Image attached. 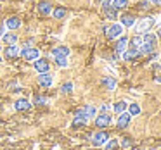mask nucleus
<instances>
[{
	"label": "nucleus",
	"instance_id": "nucleus-1",
	"mask_svg": "<svg viewBox=\"0 0 161 150\" xmlns=\"http://www.w3.org/2000/svg\"><path fill=\"white\" fill-rule=\"evenodd\" d=\"M123 35V26L121 24H111L106 28V36L108 40H116Z\"/></svg>",
	"mask_w": 161,
	"mask_h": 150
},
{
	"label": "nucleus",
	"instance_id": "nucleus-2",
	"mask_svg": "<svg viewBox=\"0 0 161 150\" xmlns=\"http://www.w3.org/2000/svg\"><path fill=\"white\" fill-rule=\"evenodd\" d=\"M95 112H97V109H95L92 104H85L81 109H78L76 116L78 117H83V119H88V117H94Z\"/></svg>",
	"mask_w": 161,
	"mask_h": 150
},
{
	"label": "nucleus",
	"instance_id": "nucleus-3",
	"mask_svg": "<svg viewBox=\"0 0 161 150\" xmlns=\"http://www.w3.org/2000/svg\"><path fill=\"white\" fill-rule=\"evenodd\" d=\"M154 26V19L153 18H144V19H140V23L137 24V33L139 35H144V33H147L151 28Z\"/></svg>",
	"mask_w": 161,
	"mask_h": 150
},
{
	"label": "nucleus",
	"instance_id": "nucleus-4",
	"mask_svg": "<svg viewBox=\"0 0 161 150\" xmlns=\"http://www.w3.org/2000/svg\"><path fill=\"white\" fill-rule=\"evenodd\" d=\"M21 55V49L18 45H7V49H4V59L12 60V59H18Z\"/></svg>",
	"mask_w": 161,
	"mask_h": 150
},
{
	"label": "nucleus",
	"instance_id": "nucleus-5",
	"mask_svg": "<svg viewBox=\"0 0 161 150\" xmlns=\"http://www.w3.org/2000/svg\"><path fill=\"white\" fill-rule=\"evenodd\" d=\"M21 55L26 60H36L40 57V52H38V49H33V47H25L21 50Z\"/></svg>",
	"mask_w": 161,
	"mask_h": 150
},
{
	"label": "nucleus",
	"instance_id": "nucleus-6",
	"mask_svg": "<svg viewBox=\"0 0 161 150\" xmlns=\"http://www.w3.org/2000/svg\"><path fill=\"white\" fill-rule=\"evenodd\" d=\"M135 23H137V19L133 14H123L121 18H119V24H121L123 28H133Z\"/></svg>",
	"mask_w": 161,
	"mask_h": 150
},
{
	"label": "nucleus",
	"instance_id": "nucleus-7",
	"mask_svg": "<svg viewBox=\"0 0 161 150\" xmlns=\"http://www.w3.org/2000/svg\"><path fill=\"white\" fill-rule=\"evenodd\" d=\"M33 67L42 74V73H49L50 64H49V60H47V59H36L35 62H33Z\"/></svg>",
	"mask_w": 161,
	"mask_h": 150
},
{
	"label": "nucleus",
	"instance_id": "nucleus-8",
	"mask_svg": "<svg viewBox=\"0 0 161 150\" xmlns=\"http://www.w3.org/2000/svg\"><path fill=\"white\" fill-rule=\"evenodd\" d=\"M108 140H109L108 131H97L94 136H92V143H94V145H106Z\"/></svg>",
	"mask_w": 161,
	"mask_h": 150
},
{
	"label": "nucleus",
	"instance_id": "nucleus-9",
	"mask_svg": "<svg viewBox=\"0 0 161 150\" xmlns=\"http://www.w3.org/2000/svg\"><path fill=\"white\" fill-rule=\"evenodd\" d=\"M109 122H111V116L106 114V112H102L101 116L95 117V126H97V128H106Z\"/></svg>",
	"mask_w": 161,
	"mask_h": 150
},
{
	"label": "nucleus",
	"instance_id": "nucleus-10",
	"mask_svg": "<svg viewBox=\"0 0 161 150\" xmlns=\"http://www.w3.org/2000/svg\"><path fill=\"white\" fill-rule=\"evenodd\" d=\"M52 74H50V73H42V74H40V76H38V85H40V86H45V88H49L50 86V85H52Z\"/></svg>",
	"mask_w": 161,
	"mask_h": 150
},
{
	"label": "nucleus",
	"instance_id": "nucleus-11",
	"mask_svg": "<svg viewBox=\"0 0 161 150\" xmlns=\"http://www.w3.org/2000/svg\"><path fill=\"white\" fill-rule=\"evenodd\" d=\"M126 45H128V38L126 36H119V40H118V43H116V47H114V52L118 54H123L126 50Z\"/></svg>",
	"mask_w": 161,
	"mask_h": 150
},
{
	"label": "nucleus",
	"instance_id": "nucleus-12",
	"mask_svg": "<svg viewBox=\"0 0 161 150\" xmlns=\"http://www.w3.org/2000/svg\"><path fill=\"white\" fill-rule=\"evenodd\" d=\"M130 121H132V116L128 112H121L118 117V128H126L130 124Z\"/></svg>",
	"mask_w": 161,
	"mask_h": 150
},
{
	"label": "nucleus",
	"instance_id": "nucleus-13",
	"mask_svg": "<svg viewBox=\"0 0 161 150\" xmlns=\"http://www.w3.org/2000/svg\"><path fill=\"white\" fill-rule=\"evenodd\" d=\"M139 55H140V52H139L137 49H126L125 52H123V59H125L126 62H130V60L137 59Z\"/></svg>",
	"mask_w": 161,
	"mask_h": 150
},
{
	"label": "nucleus",
	"instance_id": "nucleus-14",
	"mask_svg": "<svg viewBox=\"0 0 161 150\" xmlns=\"http://www.w3.org/2000/svg\"><path fill=\"white\" fill-rule=\"evenodd\" d=\"M19 26H21V19H19V18H9L7 21H5V28L12 29V31H14V29H18Z\"/></svg>",
	"mask_w": 161,
	"mask_h": 150
},
{
	"label": "nucleus",
	"instance_id": "nucleus-15",
	"mask_svg": "<svg viewBox=\"0 0 161 150\" xmlns=\"http://www.w3.org/2000/svg\"><path fill=\"white\" fill-rule=\"evenodd\" d=\"M30 107H31V104H30L26 98H19V100H16V104H14L16 111H28Z\"/></svg>",
	"mask_w": 161,
	"mask_h": 150
},
{
	"label": "nucleus",
	"instance_id": "nucleus-16",
	"mask_svg": "<svg viewBox=\"0 0 161 150\" xmlns=\"http://www.w3.org/2000/svg\"><path fill=\"white\" fill-rule=\"evenodd\" d=\"M52 55L54 57H68L69 55V49L68 47H56L52 50Z\"/></svg>",
	"mask_w": 161,
	"mask_h": 150
},
{
	"label": "nucleus",
	"instance_id": "nucleus-17",
	"mask_svg": "<svg viewBox=\"0 0 161 150\" xmlns=\"http://www.w3.org/2000/svg\"><path fill=\"white\" fill-rule=\"evenodd\" d=\"M38 12L43 16H49L50 12H52V5L49 4V2H40L38 4Z\"/></svg>",
	"mask_w": 161,
	"mask_h": 150
},
{
	"label": "nucleus",
	"instance_id": "nucleus-18",
	"mask_svg": "<svg viewBox=\"0 0 161 150\" xmlns=\"http://www.w3.org/2000/svg\"><path fill=\"white\" fill-rule=\"evenodd\" d=\"M2 40H4V43H7V45H16V43H18V35H14V33H5V35L2 36Z\"/></svg>",
	"mask_w": 161,
	"mask_h": 150
},
{
	"label": "nucleus",
	"instance_id": "nucleus-19",
	"mask_svg": "<svg viewBox=\"0 0 161 150\" xmlns=\"http://www.w3.org/2000/svg\"><path fill=\"white\" fill-rule=\"evenodd\" d=\"M154 49H156V45L142 42V45L139 47V52H140V55H142V54H151V52H154Z\"/></svg>",
	"mask_w": 161,
	"mask_h": 150
},
{
	"label": "nucleus",
	"instance_id": "nucleus-20",
	"mask_svg": "<svg viewBox=\"0 0 161 150\" xmlns=\"http://www.w3.org/2000/svg\"><path fill=\"white\" fill-rule=\"evenodd\" d=\"M113 5L111 7H114L116 11H119V9H125L126 5H128V0H111Z\"/></svg>",
	"mask_w": 161,
	"mask_h": 150
},
{
	"label": "nucleus",
	"instance_id": "nucleus-21",
	"mask_svg": "<svg viewBox=\"0 0 161 150\" xmlns=\"http://www.w3.org/2000/svg\"><path fill=\"white\" fill-rule=\"evenodd\" d=\"M142 42H146V43H153V45H156V36L153 35V33H144L142 35Z\"/></svg>",
	"mask_w": 161,
	"mask_h": 150
},
{
	"label": "nucleus",
	"instance_id": "nucleus-22",
	"mask_svg": "<svg viewBox=\"0 0 161 150\" xmlns=\"http://www.w3.org/2000/svg\"><path fill=\"white\" fill-rule=\"evenodd\" d=\"M102 83L106 85V88H108V90H114V88H116V81L113 80V78H109V76H106L104 80H102Z\"/></svg>",
	"mask_w": 161,
	"mask_h": 150
},
{
	"label": "nucleus",
	"instance_id": "nucleus-23",
	"mask_svg": "<svg viewBox=\"0 0 161 150\" xmlns=\"http://www.w3.org/2000/svg\"><path fill=\"white\" fill-rule=\"evenodd\" d=\"M52 14H54V18H56V19H63L64 16H66V9H64V7H56L52 11Z\"/></svg>",
	"mask_w": 161,
	"mask_h": 150
},
{
	"label": "nucleus",
	"instance_id": "nucleus-24",
	"mask_svg": "<svg viewBox=\"0 0 161 150\" xmlns=\"http://www.w3.org/2000/svg\"><path fill=\"white\" fill-rule=\"evenodd\" d=\"M128 114H130V116H139V114H140L139 104H130V105H128Z\"/></svg>",
	"mask_w": 161,
	"mask_h": 150
},
{
	"label": "nucleus",
	"instance_id": "nucleus-25",
	"mask_svg": "<svg viewBox=\"0 0 161 150\" xmlns=\"http://www.w3.org/2000/svg\"><path fill=\"white\" fill-rule=\"evenodd\" d=\"M128 107V105H126V102H116L114 104V112H118V114H121V112H125V109Z\"/></svg>",
	"mask_w": 161,
	"mask_h": 150
},
{
	"label": "nucleus",
	"instance_id": "nucleus-26",
	"mask_svg": "<svg viewBox=\"0 0 161 150\" xmlns=\"http://www.w3.org/2000/svg\"><path fill=\"white\" fill-rule=\"evenodd\" d=\"M104 12H106V18H109V19H116V9L114 7H106L104 9Z\"/></svg>",
	"mask_w": 161,
	"mask_h": 150
},
{
	"label": "nucleus",
	"instance_id": "nucleus-27",
	"mask_svg": "<svg viewBox=\"0 0 161 150\" xmlns=\"http://www.w3.org/2000/svg\"><path fill=\"white\" fill-rule=\"evenodd\" d=\"M130 43H132V49H137V50H139V47L142 45V36H133Z\"/></svg>",
	"mask_w": 161,
	"mask_h": 150
},
{
	"label": "nucleus",
	"instance_id": "nucleus-28",
	"mask_svg": "<svg viewBox=\"0 0 161 150\" xmlns=\"http://www.w3.org/2000/svg\"><path fill=\"white\" fill-rule=\"evenodd\" d=\"M56 59V66L57 67H66L68 66V59L66 57H54Z\"/></svg>",
	"mask_w": 161,
	"mask_h": 150
},
{
	"label": "nucleus",
	"instance_id": "nucleus-29",
	"mask_svg": "<svg viewBox=\"0 0 161 150\" xmlns=\"http://www.w3.org/2000/svg\"><path fill=\"white\" fill-rule=\"evenodd\" d=\"M71 90H73V83H71V81H68V83H64L63 86H61V91H63V93H69Z\"/></svg>",
	"mask_w": 161,
	"mask_h": 150
},
{
	"label": "nucleus",
	"instance_id": "nucleus-30",
	"mask_svg": "<svg viewBox=\"0 0 161 150\" xmlns=\"http://www.w3.org/2000/svg\"><path fill=\"white\" fill-rule=\"evenodd\" d=\"M85 122H87V119H83V117H78V116H75V121H73V126L76 128V126H83Z\"/></svg>",
	"mask_w": 161,
	"mask_h": 150
},
{
	"label": "nucleus",
	"instance_id": "nucleus-31",
	"mask_svg": "<svg viewBox=\"0 0 161 150\" xmlns=\"http://www.w3.org/2000/svg\"><path fill=\"white\" fill-rule=\"evenodd\" d=\"M116 148H118V140H111L106 147V150H116Z\"/></svg>",
	"mask_w": 161,
	"mask_h": 150
},
{
	"label": "nucleus",
	"instance_id": "nucleus-32",
	"mask_svg": "<svg viewBox=\"0 0 161 150\" xmlns=\"http://www.w3.org/2000/svg\"><path fill=\"white\" fill-rule=\"evenodd\" d=\"M33 104H38V105H42V104H47V100L43 97H35L33 98Z\"/></svg>",
	"mask_w": 161,
	"mask_h": 150
},
{
	"label": "nucleus",
	"instance_id": "nucleus-33",
	"mask_svg": "<svg viewBox=\"0 0 161 150\" xmlns=\"http://www.w3.org/2000/svg\"><path fill=\"white\" fill-rule=\"evenodd\" d=\"M101 111H102V112H106V114H108V112L111 111V105H109V104H102V105H101Z\"/></svg>",
	"mask_w": 161,
	"mask_h": 150
},
{
	"label": "nucleus",
	"instance_id": "nucleus-34",
	"mask_svg": "<svg viewBox=\"0 0 161 150\" xmlns=\"http://www.w3.org/2000/svg\"><path fill=\"white\" fill-rule=\"evenodd\" d=\"M101 5H102V9L109 7V5H111V0H101Z\"/></svg>",
	"mask_w": 161,
	"mask_h": 150
},
{
	"label": "nucleus",
	"instance_id": "nucleus-35",
	"mask_svg": "<svg viewBox=\"0 0 161 150\" xmlns=\"http://www.w3.org/2000/svg\"><path fill=\"white\" fill-rule=\"evenodd\" d=\"M139 9H149V2H139Z\"/></svg>",
	"mask_w": 161,
	"mask_h": 150
},
{
	"label": "nucleus",
	"instance_id": "nucleus-36",
	"mask_svg": "<svg viewBox=\"0 0 161 150\" xmlns=\"http://www.w3.org/2000/svg\"><path fill=\"white\" fill-rule=\"evenodd\" d=\"M147 2H151V4H156V5H161V0H147Z\"/></svg>",
	"mask_w": 161,
	"mask_h": 150
},
{
	"label": "nucleus",
	"instance_id": "nucleus-37",
	"mask_svg": "<svg viewBox=\"0 0 161 150\" xmlns=\"http://www.w3.org/2000/svg\"><path fill=\"white\" fill-rule=\"evenodd\" d=\"M4 31H5V28H4V24H0V36H4V35H5V33H4Z\"/></svg>",
	"mask_w": 161,
	"mask_h": 150
},
{
	"label": "nucleus",
	"instance_id": "nucleus-38",
	"mask_svg": "<svg viewBox=\"0 0 161 150\" xmlns=\"http://www.w3.org/2000/svg\"><path fill=\"white\" fill-rule=\"evenodd\" d=\"M156 35H158V38H161V28L158 29V33H156Z\"/></svg>",
	"mask_w": 161,
	"mask_h": 150
},
{
	"label": "nucleus",
	"instance_id": "nucleus-39",
	"mask_svg": "<svg viewBox=\"0 0 161 150\" xmlns=\"http://www.w3.org/2000/svg\"><path fill=\"white\" fill-rule=\"evenodd\" d=\"M156 81H158V83H161V76H159V78H156Z\"/></svg>",
	"mask_w": 161,
	"mask_h": 150
},
{
	"label": "nucleus",
	"instance_id": "nucleus-40",
	"mask_svg": "<svg viewBox=\"0 0 161 150\" xmlns=\"http://www.w3.org/2000/svg\"><path fill=\"white\" fill-rule=\"evenodd\" d=\"M0 52H2V47H0ZM0 60H2V59H0Z\"/></svg>",
	"mask_w": 161,
	"mask_h": 150
},
{
	"label": "nucleus",
	"instance_id": "nucleus-41",
	"mask_svg": "<svg viewBox=\"0 0 161 150\" xmlns=\"http://www.w3.org/2000/svg\"><path fill=\"white\" fill-rule=\"evenodd\" d=\"M149 150H156V148H149Z\"/></svg>",
	"mask_w": 161,
	"mask_h": 150
}]
</instances>
